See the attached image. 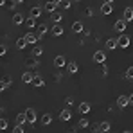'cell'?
<instances>
[{
    "label": "cell",
    "mask_w": 133,
    "mask_h": 133,
    "mask_svg": "<svg viewBox=\"0 0 133 133\" xmlns=\"http://www.w3.org/2000/svg\"><path fill=\"white\" fill-rule=\"evenodd\" d=\"M94 63L104 65V63H106V52H104V50H95V52H94Z\"/></svg>",
    "instance_id": "6da1fadb"
},
{
    "label": "cell",
    "mask_w": 133,
    "mask_h": 133,
    "mask_svg": "<svg viewBox=\"0 0 133 133\" xmlns=\"http://www.w3.org/2000/svg\"><path fill=\"white\" fill-rule=\"evenodd\" d=\"M126 27H128V22H124L122 18H119L117 22L113 23V29L119 32V34H124V31H126Z\"/></svg>",
    "instance_id": "7a4b0ae2"
},
{
    "label": "cell",
    "mask_w": 133,
    "mask_h": 133,
    "mask_svg": "<svg viewBox=\"0 0 133 133\" xmlns=\"http://www.w3.org/2000/svg\"><path fill=\"white\" fill-rule=\"evenodd\" d=\"M117 43H119V47H122V49H128L130 43H131V40H130L128 34H121V36L117 38Z\"/></svg>",
    "instance_id": "3957f363"
},
{
    "label": "cell",
    "mask_w": 133,
    "mask_h": 133,
    "mask_svg": "<svg viewBox=\"0 0 133 133\" xmlns=\"http://www.w3.org/2000/svg\"><path fill=\"white\" fill-rule=\"evenodd\" d=\"M117 106L122 110V108H128L130 106V97L128 95H119L117 97Z\"/></svg>",
    "instance_id": "277c9868"
},
{
    "label": "cell",
    "mask_w": 133,
    "mask_h": 133,
    "mask_svg": "<svg viewBox=\"0 0 133 133\" xmlns=\"http://www.w3.org/2000/svg\"><path fill=\"white\" fill-rule=\"evenodd\" d=\"M23 40L27 42V45H32V47L36 45V42H40V40H38V34H34V32H27V34L23 36Z\"/></svg>",
    "instance_id": "5b68a950"
},
{
    "label": "cell",
    "mask_w": 133,
    "mask_h": 133,
    "mask_svg": "<svg viewBox=\"0 0 133 133\" xmlns=\"http://www.w3.org/2000/svg\"><path fill=\"white\" fill-rule=\"evenodd\" d=\"M111 11H113V2H103L101 4V13L103 15H111Z\"/></svg>",
    "instance_id": "8992f818"
},
{
    "label": "cell",
    "mask_w": 133,
    "mask_h": 133,
    "mask_svg": "<svg viewBox=\"0 0 133 133\" xmlns=\"http://www.w3.org/2000/svg\"><path fill=\"white\" fill-rule=\"evenodd\" d=\"M25 115H27L29 124H36V110H34V108H27V110H25Z\"/></svg>",
    "instance_id": "52a82bcc"
},
{
    "label": "cell",
    "mask_w": 133,
    "mask_h": 133,
    "mask_svg": "<svg viewBox=\"0 0 133 133\" xmlns=\"http://www.w3.org/2000/svg\"><path fill=\"white\" fill-rule=\"evenodd\" d=\"M43 7L47 9V11H49V13H50V15H52V13H56V9L59 7V0H54V2H47Z\"/></svg>",
    "instance_id": "ba28073f"
},
{
    "label": "cell",
    "mask_w": 133,
    "mask_h": 133,
    "mask_svg": "<svg viewBox=\"0 0 133 133\" xmlns=\"http://www.w3.org/2000/svg\"><path fill=\"white\" fill-rule=\"evenodd\" d=\"M70 119H72V111L68 110V108L59 111V121H61V122H68Z\"/></svg>",
    "instance_id": "9c48e42d"
},
{
    "label": "cell",
    "mask_w": 133,
    "mask_h": 133,
    "mask_svg": "<svg viewBox=\"0 0 133 133\" xmlns=\"http://www.w3.org/2000/svg\"><path fill=\"white\" fill-rule=\"evenodd\" d=\"M122 20L124 22H133V7H126L122 11Z\"/></svg>",
    "instance_id": "30bf717a"
},
{
    "label": "cell",
    "mask_w": 133,
    "mask_h": 133,
    "mask_svg": "<svg viewBox=\"0 0 133 133\" xmlns=\"http://www.w3.org/2000/svg\"><path fill=\"white\" fill-rule=\"evenodd\" d=\"M34 77H36V74H32V72H29V70L22 74V81L27 83V85H29V83H34Z\"/></svg>",
    "instance_id": "8fae6325"
},
{
    "label": "cell",
    "mask_w": 133,
    "mask_h": 133,
    "mask_svg": "<svg viewBox=\"0 0 133 133\" xmlns=\"http://www.w3.org/2000/svg\"><path fill=\"white\" fill-rule=\"evenodd\" d=\"M11 22H13V25H22V23H25V18H23L20 13H15L13 18H11Z\"/></svg>",
    "instance_id": "7c38bea8"
},
{
    "label": "cell",
    "mask_w": 133,
    "mask_h": 133,
    "mask_svg": "<svg viewBox=\"0 0 133 133\" xmlns=\"http://www.w3.org/2000/svg\"><path fill=\"white\" fill-rule=\"evenodd\" d=\"M66 72H68V74H77V72H79V66H77V63H76V61L66 63Z\"/></svg>",
    "instance_id": "4fadbf2b"
},
{
    "label": "cell",
    "mask_w": 133,
    "mask_h": 133,
    "mask_svg": "<svg viewBox=\"0 0 133 133\" xmlns=\"http://www.w3.org/2000/svg\"><path fill=\"white\" fill-rule=\"evenodd\" d=\"M63 32H65V29H63L59 23H58V25H54V27H50V34H52V36H61Z\"/></svg>",
    "instance_id": "5bb4252c"
},
{
    "label": "cell",
    "mask_w": 133,
    "mask_h": 133,
    "mask_svg": "<svg viewBox=\"0 0 133 133\" xmlns=\"http://www.w3.org/2000/svg\"><path fill=\"white\" fill-rule=\"evenodd\" d=\"M49 32V27H47V23H40L38 25V40H42L45 34Z\"/></svg>",
    "instance_id": "9a60e30c"
},
{
    "label": "cell",
    "mask_w": 133,
    "mask_h": 133,
    "mask_svg": "<svg viewBox=\"0 0 133 133\" xmlns=\"http://www.w3.org/2000/svg\"><path fill=\"white\" fill-rule=\"evenodd\" d=\"M110 122H106V121H104V122H101V124H97V131L99 133H108L110 131Z\"/></svg>",
    "instance_id": "2e32d148"
},
{
    "label": "cell",
    "mask_w": 133,
    "mask_h": 133,
    "mask_svg": "<svg viewBox=\"0 0 133 133\" xmlns=\"http://www.w3.org/2000/svg\"><path fill=\"white\" fill-rule=\"evenodd\" d=\"M61 20H63V13H58V11H56V13L50 15V22H54V25H58Z\"/></svg>",
    "instance_id": "e0dca14e"
},
{
    "label": "cell",
    "mask_w": 133,
    "mask_h": 133,
    "mask_svg": "<svg viewBox=\"0 0 133 133\" xmlns=\"http://www.w3.org/2000/svg\"><path fill=\"white\" fill-rule=\"evenodd\" d=\"M31 16L36 20V18H40L42 16V5H34L32 9H31Z\"/></svg>",
    "instance_id": "ac0fdd59"
},
{
    "label": "cell",
    "mask_w": 133,
    "mask_h": 133,
    "mask_svg": "<svg viewBox=\"0 0 133 133\" xmlns=\"http://www.w3.org/2000/svg\"><path fill=\"white\" fill-rule=\"evenodd\" d=\"M11 83H13V79L11 77H4L2 79V83H0V90L4 92V90H7L9 87H11Z\"/></svg>",
    "instance_id": "d6986e66"
},
{
    "label": "cell",
    "mask_w": 133,
    "mask_h": 133,
    "mask_svg": "<svg viewBox=\"0 0 133 133\" xmlns=\"http://www.w3.org/2000/svg\"><path fill=\"white\" fill-rule=\"evenodd\" d=\"M54 66H56V68L65 66V56H56V58H54Z\"/></svg>",
    "instance_id": "ffe728a7"
},
{
    "label": "cell",
    "mask_w": 133,
    "mask_h": 133,
    "mask_svg": "<svg viewBox=\"0 0 133 133\" xmlns=\"http://www.w3.org/2000/svg\"><path fill=\"white\" fill-rule=\"evenodd\" d=\"M119 43H117V38H108V42H106V49L108 50H113V49H117Z\"/></svg>",
    "instance_id": "44dd1931"
},
{
    "label": "cell",
    "mask_w": 133,
    "mask_h": 133,
    "mask_svg": "<svg viewBox=\"0 0 133 133\" xmlns=\"http://www.w3.org/2000/svg\"><path fill=\"white\" fill-rule=\"evenodd\" d=\"M25 122H29V121H27L25 111H23V113H18V115H16V124H18V126H23Z\"/></svg>",
    "instance_id": "7402d4cb"
},
{
    "label": "cell",
    "mask_w": 133,
    "mask_h": 133,
    "mask_svg": "<svg viewBox=\"0 0 133 133\" xmlns=\"http://www.w3.org/2000/svg\"><path fill=\"white\" fill-rule=\"evenodd\" d=\"M90 110H92L90 103H87V101H85V103H79V111H81V113H88Z\"/></svg>",
    "instance_id": "603a6c76"
},
{
    "label": "cell",
    "mask_w": 133,
    "mask_h": 133,
    "mask_svg": "<svg viewBox=\"0 0 133 133\" xmlns=\"http://www.w3.org/2000/svg\"><path fill=\"white\" fill-rule=\"evenodd\" d=\"M50 122H52V115H50V113H43V115H42V124H43V126H49Z\"/></svg>",
    "instance_id": "cb8c5ba5"
},
{
    "label": "cell",
    "mask_w": 133,
    "mask_h": 133,
    "mask_svg": "<svg viewBox=\"0 0 133 133\" xmlns=\"http://www.w3.org/2000/svg\"><path fill=\"white\" fill-rule=\"evenodd\" d=\"M83 31V23L81 22H74L72 23V32H81Z\"/></svg>",
    "instance_id": "d4e9b609"
},
{
    "label": "cell",
    "mask_w": 133,
    "mask_h": 133,
    "mask_svg": "<svg viewBox=\"0 0 133 133\" xmlns=\"http://www.w3.org/2000/svg\"><path fill=\"white\" fill-rule=\"evenodd\" d=\"M25 25H27L29 29H32V27H36V20H34L32 16H29V18H25Z\"/></svg>",
    "instance_id": "484cf974"
},
{
    "label": "cell",
    "mask_w": 133,
    "mask_h": 133,
    "mask_svg": "<svg viewBox=\"0 0 133 133\" xmlns=\"http://www.w3.org/2000/svg\"><path fill=\"white\" fill-rule=\"evenodd\" d=\"M42 54H43V49L40 45H34L32 47V56H42Z\"/></svg>",
    "instance_id": "4316f807"
},
{
    "label": "cell",
    "mask_w": 133,
    "mask_h": 133,
    "mask_svg": "<svg viewBox=\"0 0 133 133\" xmlns=\"http://www.w3.org/2000/svg\"><path fill=\"white\" fill-rule=\"evenodd\" d=\"M43 85H45V81L42 79V76L36 74V77H34V87H43Z\"/></svg>",
    "instance_id": "83f0119b"
},
{
    "label": "cell",
    "mask_w": 133,
    "mask_h": 133,
    "mask_svg": "<svg viewBox=\"0 0 133 133\" xmlns=\"http://www.w3.org/2000/svg\"><path fill=\"white\" fill-rule=\"evenodd\" d=\"M88 126H90V121H88V119H79L77 128H88Z\"/></svg>",
    "instance_id": "f1b7e54d"
},
{
    "label": "cell",
    "mask_w": 133,
    "mask_h": 133,
    "mask_svg": "<svg viewBox=\"0 0 133 133\" xmlns=\"http://www.w3.org/2000/svg\"><path fill=\"white\" fill-rule=\"evenodd\" d=\"M25 47H27V42H25L23 38H20V40L16 42V49H20V50H23Z\"/></svg>",
    "instance_id": "f546056e"
},
{
    "label": "cell",
    "mask_w": 133,
    "mask_h": 133,
    "mask_svg": "<svg viewBox=\"0 0 133 133\" xmlns=\"http://www.w3.org/2000/svg\"><path fill=\"white\" fill-rule=\"evenodd\" d=\"M126 79H130V81L133 79V65L126 68Z\"/></svg>",
    "instance_id": "4dcf8cb0"
},
{
    "label": "cell",
    "mask_w": 133,
    "mask_h": 133,
    "mask_svg": "<svg viewBox=\"0 0 133 133\" xmlns=\"http://www.w3.org/2000/svg\"><path fill=\"white\" fill-rule=\"evenodd\" d=\"M70 5H72V2H68V0L59 2V7H61V9H70Z\"/></svg>",
    "instance_id": "1f68e13d"
},
{
    "label": "cell",
    "mask_w": 133,
    "mask_h": 133,
    "mask_svg": "<svg viewBox=\"0 0 133 133\" xmlns=\"http://www.w3.org/2000/svg\"><path fill=\"white\" fill-rule=\"evenodd\" d=\"M0 130H7V119L5 117L0 119Z\"/></svg>",
    "instance_id": "d6a6232c"
},
{
    "label": "cell",
    "mask_w": 133,
    "mask_h": 133,
    "mask_svg": "<svg viewBox=\"0 0 133 133\" xmlns=\"http://www.w3.org/2000/svg\"><path fill=\"white\" fill-rule=\"evenodd\" d=\"M13 133H25V128H23V126H18V124H16V126L13 128Z\"/></svg>",
    "instance_id": "836d02e7"
},
{
    "label": "cell",
    "mask_w": 133,
    "mask_h": 133,
    "mask_svg": "<svg viewBox=\"0 0 133 133\" xmlns=\"http://www.w3.org/2000/svg\"><path fill=\"white\" fill-rule=\"evenodd\" d=\"M5 52H7V49L2 45V47H0V56H5Z\"/></svg>",
    "instance_id": "e575fe53"
},
{
    "label": "cell",
    "mask_w": 133,
    "mask_h": 133,
    "mask_svg": "<svg viewBox=\"0 0 133 133\" xmlns=\"http://www.w3.org/2000/svg\"><path fill=\"white\" fill-rule=\"evenodd\" d=\"M106 74H108V66L104 63V65H103V76H106Z\"/></svg>",
    "instance_id": "d590c367"
},
{
    "label": "cell",
    "mask_w": 133,
    "mask_h": 133,
    "mask_svg": "<svg viewBox=\"0 0 133 133\" xmlns=\"http://www.w3.org/2000/svg\"><path fill=\"white\" fill-rule=\"evenodd\" d=\"M128 97H130V104H133V94H131V95H128Z\"/></svg>",
    "instance_id": "8d00e7d4"
},
{
    "label": "cell",
    "mask_w": 133,
    "mask_h": 133,
    "mask_svg": "<svg viewBox=\"0 0 133 133\" xmlns=\"http://www.w3.org/2000/svg\"><path fill=\"white\" fill-rule=\"evenodd\" d=\"M122 133H131V131H122Z\"/></svg>",
    "instance_id": "74e56055"
},
{
    "label": "cell",
    "mask_w": 133,
    "mask_h": 133,
    "mask_svg": "<svg viewBox=\"0 0 133 133\" xmlns=\"http://www.w3.org/2000/svg\"><path fill=\"white\" fill-rule=\"evenodd\" d=\"M131 133H133V131H131Z\"/></svg>",
    "instance_id": "f35d334b"
}]
</instances>
